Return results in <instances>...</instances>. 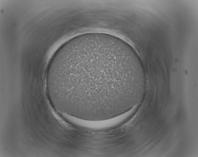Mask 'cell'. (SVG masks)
Instances as JSON below:
<instances>
[{
	"instance_id": "cell-1",
	"label": "cell",
	"mask_w": 198,
	"mask_h": 157,
	"mask_svg": "<svg viewBox=\"0 0 198 157\" xmlns=\"http://www.w3.org/2000/svg\"><path fill=\"white\" fill-rule=\"evenodd\" d=\"M140 59L115 36L90 33L63 45L48 69L47 89L61 112L87 121L113 118L133 108L144 93Z\"/></svg>"
}]
</instances>
